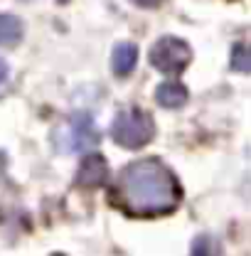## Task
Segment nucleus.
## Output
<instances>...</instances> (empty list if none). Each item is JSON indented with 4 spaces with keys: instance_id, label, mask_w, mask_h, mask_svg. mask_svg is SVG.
<instances>
[{
    "instance_id": "nucleus-1",
    "label": "nucleus",
    "mask_w": 251,
    "mask_h": 256,
    "mask_svg": "<svg viewBox=\"0 0 251 256\" xmlns=\"http://www.w3.org/2000/svg\"><path fill=\"white\" fill-rule=\"evenodd\" d=\"M182 200V190L170 168L156 158L136 160L118 175L116 202L133 217H160L172 212Z\"/></svg>"
},
{
    "instance_id": "nucleus-2",
    "label": "nucleus",
    "mask_w": 251,
    "mask_h": 256,
    "mask_svg": "<svg viewBox=\"0 0 251 256\" xmlns=\"http://www.w3.org/2000/svg\"><path fill=\"white\" fill-rule=\"evenodd\" d=\"M153 136H156V124L140 108L121 111L111 124L114 143H118L121 148H128V150H138V148L148 146L153 140Z\"/></svg>"
},
{
    "instance_id": "nucleus-3",
    "label": "nucleus",
    "mask_w": 251,
    "mask_h": 256,
    "mask_svg": "<svg viewBox=\"0 0 251 256\" xmlns=\"http://www.w3.org/2000/svg\"><path fill=\"white\" fill-rule=\"evenodd\" d=\"M62 153H84L98 146V130L94 118L86 111H76L66 118V124L60 126L54 136Z\"/></svg>"
},
{
    "instance_id": "nucleus-4",
    "label": "nucleus",
    "mask_w": 251,
    "mask_h": 256,
    "mask_svg": "<svg viewBox=\"0 0 251 256\" xmlns=\"http://www.w3.org/2000/svg\"><path fill=\"white\" fill-rule=\"evenodd\" d=\"M192 62V50L185 40L165 34L150 47V64L162 74H178L185 72Z\"/></svg>"
},
{
    "instance_id": "nucleus-5",
    "label": "nucleus",
    "mask_w": 251,
    "mask_h": 256,
    "mask_svg": "<svg viewBox=\"0 0 251 256\" xmlns=\"http://www.w3.org/2000/svg\"><path fill=\"white\" fill-rule=\"evenodd\" d=\"M106 180H108V162L98 153L86 156V158L82 160V165L76 170V178H74L76 188H84V190L101 188V185H106Z\"/></svg>"
},
{
    "instance_id": "nucleus-6",
    "label": "nucleus",
    "mask_w": 251,
    "mask_h": 256,
    "mask_svg": "<svg viewBox=\"0 0 251 256\" xmlns=\"http://www.w3.org/2000/svg\"><path fill=\"white\" fill-rule=\"evenodd\" d=\"M136 62H138V50H136V44L121 42V44L114 47V52H111V69H114V74L128 76V74L136 69Z\"/></svg>"
},
{
    "instance_id": "nucleus-7",
    "label": "nucleus",
    "mask_w": 251,
    "mask_h": 256,
    "mask_svg": "<svg viewBox=\"0 0 251 256\" xmlns=\"http://www.w3.org/2000/svg\"><path fill=\"white\" fill-rule=\"evenodd\" d=\"M188 89L182 86V84H178V82H165V84H160L156 92V101L162 106V108H182L185 104H188Z\"/></svg>"
},
{
    "instance_id": "nucleus-8",
    "label": "nucleus",
    "mask_w": 251,
    "mask_h": 256,
    "mask_svg": "<svg viewBox=\"0 0 251 256\" xmlns=\"http://www.w3.org/2000/svg\"><path fill=\"white\" fill-rule=\"evenodd\" d=\"M22 34H25V25L18 15H0V47L20 44Z\"/></svg>"
},
{
    "instance_id": "nucleus-9",
    "label": "nucleus",
    "mask_w": 251,
    "mask_h": 256,
    "mask_svg": "<svg viewBox=\"0 0 251 256\" xmlns=\"http://www.w3.org/2000/svg\"><path fill=\"white\" fill-rule=\"evenodd\" d=\"M194 256H204V254H220V242L214 239V236H210V234H202V236H197L194 242H192V249H190Z\"/></svg>"
},
{
    "instance_id": "nucleus-10",
    "label": "nucleus",
    "mask_w": 251,
    "mask_h": 256,
    "mask_svg": "<svg viewBox=\"0 0 251 256\" xmlns=\"http://www.w3.org/2000/svg\"><path fill=\"white\" fill-rule=\"evenodd\" d=\"M229 62H232V69H234V72L246 74V72L251 69L249 50H246V44H242V42H239V44H234V47H232V60H229Z\"/></svg>"
},
{
    "instance_id": "nucleus-11",
    "label": "nucleus",
    "mask_w": 251,
    "mask_h": 256,
    "mask_svg": "<svg viewBox=\"0 0 251 256\" xmlns=\"http://www.w3.org/2000/svg\"><path fill=\"white\" fill-rule=\"evenodd\" d=\"M136 5H140V8H156V5H160L162 0H133Z\"/></svg>"
},
{
    "instance_id": "nucleus-12",
    "label": "nucleus",
    "mask_w": 251,
    "mask_h": 256,
    "mask_svg": "<svg viewBox=\"0 0 251 256\" xmlns=\"http://www.w3.org/2000/svg\"><path fill=\"white\" fill-rule=\"evenodd\" d=\"M5 79H8V64H5L2 60H0V84H2Z\"/></svg>"
},
{
    "instance_id": "nucleus-13",
    "label": "nucleus",
    "mask_w": 251,
    "mask_h": 256,
    "mask_svg": "<svg viewBox=\"0 0 251 256\" xmlns=\"http://www.w3.org/2000/svg\"><path fill=\"white\" fill-rule=\"evenodd\" d=\"M60 2H69V0H60Z\"/></svg>"
}]
</instances>
